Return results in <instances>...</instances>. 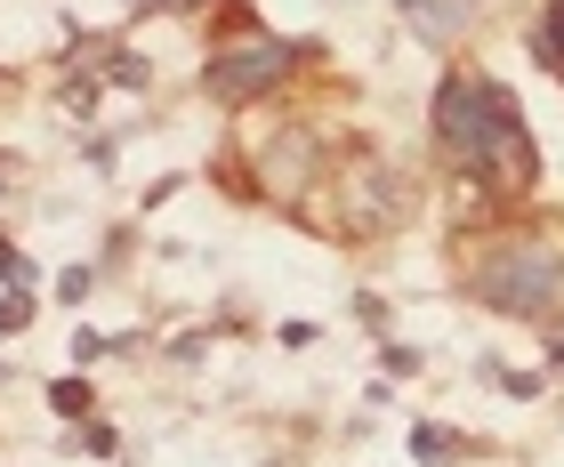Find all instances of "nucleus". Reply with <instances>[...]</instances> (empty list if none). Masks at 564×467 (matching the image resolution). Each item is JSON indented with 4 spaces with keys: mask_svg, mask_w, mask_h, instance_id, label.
<instances>
[{
    "mask_svg": "<svg viewBox=\"0 0 564 467\" xmlns=\"http://www.w3.org/2000/svg\"><path fill=\"white\" fill-rule=\"evenodd\" d=\"M435 129H444V145L468 170L532 177V138H524L517 106H508V89H492V82H444V97H435Z\"/></svg>",
    "mask_w": 564,
    "mask_h": 467,
    "instance_id": "1",
    "label": "nucleus"
},
{
    "mask_svg": "<svg viewBox=\"0 0 564 467\" xmlns=\"http://www.w3.org/2000/svg\"><path fill=\"white\" fill-rule=\"evenodd\" d=\"M282 65H291V48H242V57H218V73H210V82L226 89V97H242L250 82H267V73H282Z\"/></svg>",
    "mask_w": 564,
    "mask_h": 467,
    "instance_id": "2",
    "label": "nucleus"
},
{
    "mask_svg": "<svg viewBox=\"0 0 564 467\" xmlns=\"http://www.w3.org/2000/svg\"><path fill=\"white\" fill-rule=\"evenodd\" d=\"M541 57L564 73V0H556V9H549V33H541Z\"/></svg>",
    "mask_w": 564,
    "mask_h": 467,
    "instance_id": "3",
    "label": "nucleus"
}]
</instances>
